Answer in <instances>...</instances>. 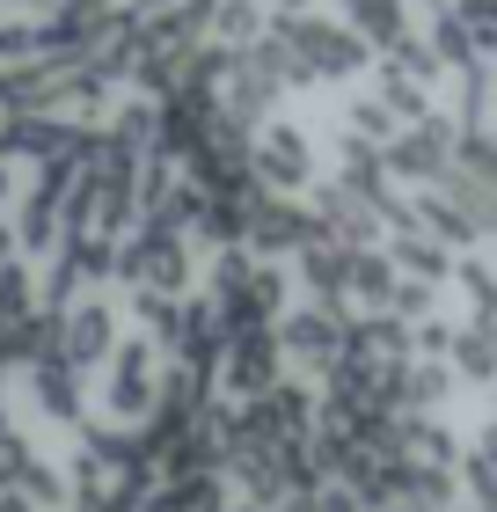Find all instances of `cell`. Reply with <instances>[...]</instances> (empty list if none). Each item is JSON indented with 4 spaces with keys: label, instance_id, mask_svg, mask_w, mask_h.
Segmentation results:
<instances>
[{
    "label": "cell",
    "instance_id": "5b68a950",
    "mask_svg": "<svg viewBox=\"0 0 497 512\" xmlns=\"http://www.w3.org/2000/svg\"><path fill=\"white\" fill-rule=\"evenodd\" d=\"M117 264H125V278H139L147 293H154V286H161V293H176V286H183V242H176V235H161V227H154V235L139 242V249H125Z\"/></svg>",
    "mask_w": 497,
    "mask_h": 512
},
{
    "label": "cell",
    "instance_id": "8992f818",
    "mask_svg": "<svg viewBox=\"0 0 497 512\" xmlns=\"http://www.w3.org/2000/svg\"><path fill=\"white\" fill-rule=\"evenodd\" d=\"M154 344H125V352H117V388H110V410L117 417H139L147 410V395H154Z\"/></svg>",
    "mask_w": 497,
    "mask_h": 512
},
{
    "label": "cell",
    "instance_id": "277c9868",
    "mask_svg": "<svg viewBox=\"0 0 497 512\" xmlns=\"http://www.w3.org/2000/svg\"><path fill=\"white\" fill-rule=\"evenodd\" d=\"M103 352H110V308H74L52 330V359H66L74 374H81V366H96Z\"/></svg>",
    "mask_w": 497,
    "mask_h": 512
},
{
    "label": "cell",
    "instance_id": "9c48e42d",
    "mask_svg": "<svg viewBox=\"0 0 497 512\" xmlns=\"http://www.w3.org/2000/svg\"><path fill=\"white\" fill-rule=\"evenodd\" d=\"M286 8H300V0H286Z\"/></svg>",
    "mask_w": 497,
    "mask_h": 512
},
{
    "label": "cell",
    "instance_id": "52a82bcc",
    "mask_svg": "<svg viewBox=\"0 0 497 512\" xmlns=\"http://www.w3.org/2000/svg\"><path fill=\"white\" fill-rule=\"evenodd\" d=\"M461 476H490V483H497V417L476 432V447L461 454Z\"/></svg>",
    "mask_w": 497,
    "mask_h": 512
},
{
    "label": "cell",
    "instance_id": "3957f363",
    "mask_svg": "<svg viewBox=\"0 0 497 512\" xmlns=\"http://www.w3.org/2000/svg\"><path fill=\"white\" fill-rule=\"evenodd\" d=\"M344 344H351V322L337 308H307L278 330V352H293L300 366H344Z\"/></svg>",
    "mask_w": 497,
    "mask_h": 512
},
{
    "label": "cell",
    "instance_id": "ba28073f",
    "mask_svg": "<svg viewBox=\"0 0 497 512\" xmlns=\"http://www.w3.org/2000/svg\"><path fill=\"white\" fill-rule=\"evenodd\" d=\"M490 417H497V381H490Z\"/></svg>",
    "mask_w": 497,
    "mask_h": 512
},
{
    "label": "cell",
    "instance_id": "6da1fadb",
    "mask_svg": "<svg viewBox=\"0 0 497 512\" xmlns=\"http://www.w3.org/2000/svg\"><path fill=\"white\" fill-rule=\"evenodd\" d=\"M454 147H461V125L439 118V110H424L417 125H402L388 139V176H410V183H439L446 169H454Z\"/></svg>",
    "mask_w": 497,
    "mask_h": 512
},
{
    "label": "cell",
    "instance_id": "7a4b0ae2",
    "mask_svg": "<svg viewBox=\"0 0 497 512\" xmlns=\"http://www.w3.org/2000/svg\"><path fill=\"white\" fill-rule=\"evenodd\" d=\"M249 176L264 183V191H300L307 176H315V154H307V139L293 125H271L264 139H256V154H249Z\"/></svg>",
    "mask_w": 497,
    "mask_h": 512
}]
</instances>
